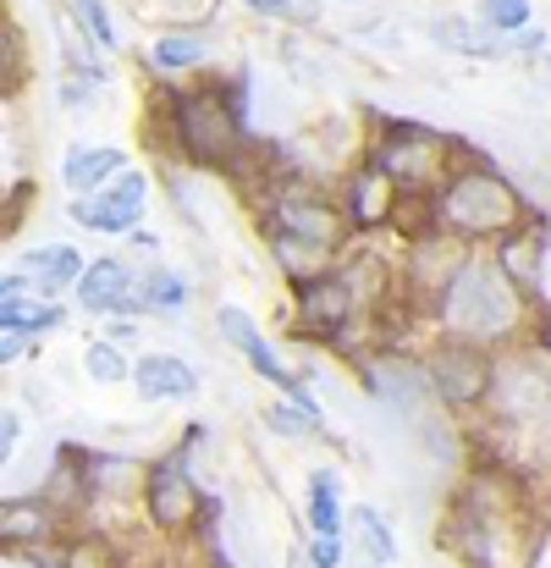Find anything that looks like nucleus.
I'll return each mask as SVG.
<instances>
[{"label": "nucleus", "mask_w": 551, "mask_h": 568, "mask_svg": "<svg viewBox=\"0 0 551 568\" xmlns=\"http://www.w3.org/2000/svg\"><path fill=\"white\" fill-rule=\"evenodd\" d=\"M354 321H359V298L337 276V265L320 271L315 282H298L293 287V337H309V343H326L331 348V337H343Z\"/></svg>", "instance_id": "nucleus-9"}, {"label": "nucleus", "mask_w": 551, "mask_h": 568, "mask_svg": "<svg viewBox=\"0 0 551 568\" xmlns=\"http://www.w3.org/2000/svg\"><path fill=\"white\" fill-rule=\"evenodd\" d=\"M365 155L402 193H425V199L458 172V161H469V150H463L458 139H447V133H436V128H425V122H402V116L375 122Z\"/></svg>", "instance_id": "nucleus-4"}, {"label": "nucleus", "mask_w": 551, "mask_h": 568, "mask_svg": "<svg viewBox=\"0 0 551 568\" xmlns=\"http://www.w3.org/2000/svg\"><path fill=\"white\" fill-rule=\"evenodd\" d=\"M28 199H33V183H17L11 193H0V243L22 226V215H28Z\"/></svg>", "instance_id": "nucleus-35"}, {"label": "nucleus", "mask_w": 551, "mask_h": 568, "mask_svg": "<svg viewBox=\"0 0 551 568\" xmlns=\"http://www.w3.org/2000/svg\"><path fill=\"white\" fill-rule=\"evenodd\" d=\"M265 248H271V260H276V271H282V282H287V287L315 282L320 271H331V265H337L326 248H315V243H304V237H287V232H271V226H265Z\"/></svg>", "instance_id": "nucleus-22"}, {"label": "nucleus", "mask_w": 551, "mask_h": 568, "mask_svg": "<svg viewBox=\"0 0 551 568\" xmlns=\"http://www.w3.org/2000/svg\"><path fill=\"white\" fill-rule=\"evenodd\" d=\"M530 215H535V210L524 204V193L513 189L491 161H480V155L458 161V172L430 193V221H436V232L463 237V243H475V248H480V243H497L502 232L524 226Z\"/></svg>", "instance_id": "nucleus-3"}, {"label": "nucleus", "mask_w": 551, "mask_h": 568, "mask_svg": "<svg viewBox=\"0 0 551 568\" xmlns=\"http://www.w3.org/2000/svg\"><path fill=\"white\" fill-rule=\"evenodd\" d=\"M535 83H541V89H551V55H547V50L535 55Z\"/></svg>", "instance_id": "nucleus-45"}, {"label": "nucleus", "mask_w": 551, "mask_h": 568, "mask_svg": "<svg viewBox=\"0 0 551 568\" xmlns=\"http://www.w3.org/2000/svg\"><path fill=\"white\" fill-rule=\"evenodd\" d=\"M17 298H33V276L11 265V271L0 276V304H17Z\"/></svg>", "instance_id": "nucleus-41"}, {"label": "nucleus", "mask_w": 551, "mask_h": 568, "mask_svg": "<svg viewBox=\"0 0 551 568\" xmlns=\"http://www.w3.org/2000/svg\"><path fill=\"white\" fill-rule=\"evenodd\" d=\"M133 287H139V271H133L122 254H100V260H89V265H83V276H78L72 298H78V310H89V315L111 321V315L122 310V298H133Z\"/></svg>", "instance_id": "nucleus-13"}, {"label": "nucleus", "mask_w": 551, "mask_h": 568, "mask_svg": "<svg viewBox=\"0 0 551 568\" xmlns=\"http://www.w3.org/2000/svg\"><path fill=\"white\" fill-rule=\"evenodd\" d=\"M139 332H144V326H139V321H127V315H111V321H105V343H116V348H133V343H139Z\"/></svg>", "instance_id": "nucleus-42"}, {"label": "nucleus", "mask_w": 551, "mask_h": 568, "mask_svg": "<svg viewBox=\"0 0 551 568\" xmlns=\"http://www.w3.org/2000/svg\"><path fill=\"white\" fill-rule=\"evenodd\" d=\"M491 365H497L491 348L441 337V343L425 354V381H430L436 408H447V414H480L486 397H491Z\"/></svg>", "instance_id": "nucleus-8"}, {"label": "nucleus", "mask_w": 551, "mask_h": 568, "mask_svg": "<svg viewBox=\"0 0 551 568\" xmlns=\"http://www.w3.org/2000/svg\"><path fill=\"white\" fill-rule=\"evenodd\" d=\"M265 430L282 436V442H309V436H320L326 425H320L315 414H304L298 403H271V408H265Z\"/></svg>", "instance_id": "nucleus-32"}, {"label": "nucleus", "mask_w": 551, "mask_h": 568, "mask_svg": "<svg viewBox=\"0 0 551 568\" xmlns=\"http://www.w3.org/2000/svg\"><path fill=\"white\" fill-rule=\"evenodd\" d=\"M150 189H155V183H150V172H133V166H127L116 183H105L100 193H111L116 204H139V210H144V204H150Z\"/></svg>", "instance_id": "nucleus-34"}, {"label": "nucleus", "mask_w": 551, "mask_h": 568, "mask_svg": "<svg viewBox=\"0 0 551 568\" xmlns=\"http://www.w3.org/2000/svg\"><path fill=\"white\" fill-rule=\"evenodd\" d=\"M127 237H133V248H139V254H155V248H161V237H155L150 226H139V232H127Z\"/></svg>", "instance_id": "nucleus-44"}, {"label": "nucleus", "mask_w": 551, "mask_h": 568, "mask_svg": "<svg viewBox=\"0 0 551 568\" xmlns=\"http://www.w3.org/2000/svg\"><path fill=\"white\" fill-rule=\"evenodd\" d=\"M348 525H354V541H359V552L369 558V568H391L397 564V536H391V525H386V514L380 508H354L348 514Z\"/></svg>", "instance_id": "nucleus-27"}, {"label": "nucleus", "mask_w": 551, "mask_h": 568, "mask_svg": "<svg viewBox=\"0 0 551 568\" xmlns=\"http://www.w3.org/2000/svg\"><path fill=\"white\" fill-rule=\"evenodd\" d=\"M67 215L78 226H89V232H105V237H127V232L144 226V210L139 204H116L111 193H78V199H67Z\"/></svg>", "instance_id": "nucleus-21"}, {"label": "nucleus", "mask_w": 551, "mask_h": 568, "mask_svg": "<svg viewBox=\"0 0 551 568\" xmlns=\"http://www.w3.org/2000/svg\"><path fill=\"white\" fill-rule=\"evenodd\" d=\"M430 39L441 44V50H452V55H469V61H502L508 55V39L502 33H491L480 17H469V11H436L430 17Z\"/></svg>", "instance_id": "nucleus-15"}, {"label": "nucleus", "mask_w": 551, "mask_h": 568, "mask_svg": "<svg viewBox=\"0 0 551 568\" xmlns=\"http://www.w3.org/2000/svg\"><path fill=\"white\" fill-rule=\"evenodd\" d=\"M55 568H127V558L105 530H67L55 541Z\"/></svg>", "instance_id": "nucleus-24"}, {"label": "nucleus", "mask_w": 551, "mask_h": 568, "mask_svg": "<svg viewBox=\"0 0 551 568\" xmlns=\"http://www.w3.org/2000/svg\"><path fill=\"white\" fill-rule=\"evenodd\" d=\"M133 386H139L144 403H187V397H198V371L183 354H139Z\"/></svg>", "instance_id": "nucleus-14"}, {"label": "nucleus", "mask_w": 551, "mask_h": 568, "mask_svg": "<svg viewBox=\"0 0 551 568\" xmlns=\"http://www.w3.org/2000/svg\"><path fill=\"white\" fill-rule=\"evenodd\" d=\"M243 11H254V17H265V22H287L293 17V0H237Z\"/></svg>", "instance_id": "nucleus-43"}, {"label": "nucleus", "mask_w": 551, "mask_h": 568, "mask_svg": "<svg viewBox=\"0 0 551 568\" xmlns=\"http://www.w3.org/2000/svg\"><path fill=\"white\" fill-rule=\"evenodd\" d=\"M337 276L354 287V298H359V315L365 310H380L391 293H397V265L380 254V248H348L343 260H337Z\"/></svg>", "instance_id": "nucleus-16"}, {"label": "nucleus", "mask_w": 551, "mask_h": 568, "mask_svg": "<svg viewBox=\"0 0 551 568\" xmlns=\"http://www.w3.org/2000/svg\"><path fill=\"white\" fill-rule=\"evenodd\" d=\"M150 11L172 28V33H204L221 11V0H150Z\"/></svg>", "instance_id": "nucleus-29"}, {"label": "nucleus", "mask_w": 551, "mask_h": 568, "mask_svg": "<svg viewBox=\"0 0 551 568\" xmlns=\"http://www.w3.org/2000/svg\"><path fill=\"white\" fill-rule=\"evenodd\" d=\"M67 326V310L50 304V298H17V304H0V332H17V337H50Z\"/></svg>", "instance_id": "nucleus-26"}, {"label": "nucleus", "mask_w": 551, "mask_h": 568, "mask_svg": "<svg viewBox=\"0 0 551 568\" xmlns=\"http://www.w3.org/2000/svg\"><path fill=\"white\" fill-rule=\"evenodd\" d=\"M530 315H535V304L497 271L491 254L475 248V254L463 260V271L447 282L441 304H436V332L502 354V348H519V343H524Z\"/></svg>", "instance_id": "nucleus-1"}, {"label": "nucleus", "mask_w": 551, "mask_h": 568, "mask_svg": "<svg viewBox=\"0 0 551 568\" xmlns=\"http://www.w3.org/2000/svg\"><path fill=\"white\" fill-rule=\"evenodd\" d=\"M215 337H221V343H232V348L243 354L248 343H259V326H254V315H248V310L221 304V310H215Z\"/></svg>", "instance_id": "nucleus-33"}, {"label": "nucleus", "mask_w": 551, "mask_h": 568, "mask_svg": "<svg viewBox=\"0 0 551 568\" xmlns=\"http://www.w3.org/2000/svg\"><path fill=\"white\" fill-rule=\"evenodd\" d=\"M150 67L166 83H193L210 67V44H204V33H161L150 44Z\"/></svg>", "instance_id": "nucleus-19"}, {"label": "nucleus", "mask_w": 551, "mask_h": 568, "mask_svg": "<svg viewBox=\"0 0 551 568\" xmlns=\"http://www.w3.org/2000/svg\"><path fill=\"white\" fill-rule=\"evenodd\" d=\"M397 199H402V189H397V183L369 161V155L348 166V178H343V189H337V204H343V215H348L354 237L386 232V226H391V215H397Z\"/></svg>", "instance_id": "nucleus-11"}, {"label": "nucleus", "mask_w": 551, "mask_h": 568, "mask_svg": "<svg viewBox=\"0 0 551 568\" xmlns=\"http://www.w3.org/2000/svg\"><path fill=\"white\" fill-rule=\"evenodd\" d=\"M287 232V237H304V243H315V248H326L331 260H343L348 248H354V226H348V215H343V204H337V193L326 189L320 178H309V172H282V183L276 193L265 199V210H259V232Z\"/></svg>", "instance_id": "nucleus-5"}, {"label": "nucleus", "mask_w": 551, "mask_h": 568, "mask_svg": "<svg viewBox=\"0 0 551 568\" xmlns=\"http://www.w3.org/2000/svg\"><path fill=\"white\" fill-rule=\"evenodd\" d=\"M486 419L502 430H551V359L530 343L502 348L491 365Z\"/></svg>", "instance_id": "nucleus-7"}, {"label": "nucleus", "mask_w": 551, "mask_h": 568, "mask_svg": "<svg viewBox=\"0 0 551 568\" xmlns=\"http://www.w3.org/2000/svg\"><path fill=\"white\" fill-rule=\"evenodd\" d=\"M491 260H497V271H502L530 304H547V221H541V215H530L524 226L502 232V237L491 243Z\"/></svg>", "instance_id": "nucleus-12"}, {"label": "nucleus", "mask_w": 551, "mask_h": 568, "mask_svg": "<svg viewBox=\"0 0 551 568\" xmlns=\"http://www.w3.org/2000/svg\"><path fill=\"white\" fill-rule=\"evenodd\" d=\"M248 78L221 83V78H193L172 94V139H177V166L187 172H232V161L248 144Z\"/></svg>", "instance_id": "nucleus-2"}, {"label": "nucleus", "mask_w": 551, "mask_h": 568, "mask_svg": "<svg viewBox=\"0 0 551 568\" xmlns=\"http://www.w3.org/2000/svg\"><path fill=\"white\" fill-rule=\"evenodd\" d=\"M215 514H221L215 497H204V486L193 480V436L177 453L144 458V519L155 536H166V541L204 536L215 525Z\"/></svg>", "instance_id": "nucleus-6"}, {"label": "nucleus", "mask_w": 551, "mask_h": 568, "mask_svg": "<svg viewBox=\"0 0 551 568\" xmlns=\"http://www.w3.org/2000/svg\"><path fill=\"white\" fill-rule=\"evenodd\" d=\"M33 354V337H17V332H0V371H11V365H22Z\"/></svg>", "instance_id": "nucleus-40"}, {"label": "nucleus", "mask_w": 551, "mask_h": 568, "mask_svg": "<svg viewBox=\"0 0 551 568\" xmlns=\"http://www.w3.org/2000/svg\"><path fill=\"white\" fill-rule=\"evenodd\" d=\"M55 100H61L67 111H78V116H83V105L94 100V83H83V78H61V83H55Z\"/></svg>", "instance_id": "nucleus-38"}, {"label": "nucleus", "mask_w": 551, "mask_h": 568, "mask_svg": "<svg viewBox=\"0 0 551 568\" xmlns=\"http://www.w3.org/2000/svg\"><path fill=\"white\" fill-rule=\"evenodd\" d=\"M17 447H22V414L0 403V469L11 464V453H17Z\"/></svg>", "instance_id": "nucleus-36"}, {"label": "nucleus", "mask_w": 551, "mask_h": 568, "mask_svg": "<svg viewBox=\"0 0 551 568\" xmlns=\"http://www.w3.org/2000/svg\"><path fill=\"white\" fill-rule=\"evenodd\" d=\"M480 22H486L491 33L513 39V33L535 28V0H480Z\"/></svg>", "instance_id": "nucleus-31"}, {"label": "nucleus", "mask_w": 551, "mask_h": 568, "mask_svg": "<svg viewBox=\"0 0 551 568\" xmlns=\"http://www.w3.org/2000/svg\"><path fill=\"white\" fill-rule=\"evenodd\" d=\"M67 11H72V22L89 33V44L100 50V55H116L122 50V33H116V22H111V6L105 0H61Z\"/></svg>", "instance_id": "nucleus-28"}, {"label": "nucleus", "mask_w": 551, "mask_h": 568, "mask_svg": "<svg viewBox=\"0 0 551 568\" xmlns=\"http://www.w3.org/2000/svg\"><path fill=\"white\" fill-rule=\"evenodd\" d=\"M83 371H89V381H100V386H116V381H133V359H127V348L94 337L83 348Z\"/></svg>", "instance_id": "nucleus-30"}, {"label": "nucleus", "mask_w": 551, "mask_h": 568, "mask_svg": "<svg viewBox=\"0 0 551 568\" xmlns=\"http://www.w3.org/2000/svg\"><path fill=\"white\" fill-rule=\"evenodd\" d=\"M337 486H343L337 469H315V475H309V503H304V525H309V536H343V530H348V514H343Z\"/></svg>", "instance_id": "nucleus-25"}, {"label": "nucleus", "mask_w": 551, "mask_h": 568, "mask_svg": "<svg viewBox=\"0 0 551 568\" xmlns=\"http://www.w3.org/2000/svg\"><path fill=\"white\" fill-rule=\"evenodd\" d=\"M276 55H282V67L293 72V83H304V89H326L331 83V50L320 44V33H309V28H293V33H282V44H276Z\"/></svg>", "instance_id": "nucleus-20"}, {"label": "nucleus", "mask_w": 551, "mask_h": 568, "mask_svg": "<svg viewBox=\"0 0 551 568\" xmlns=\"http://www.w3.org/2000/svg\"><path fill=\"white\" fill-rule=\"evenodd\" d=\"M524 343H530L535 354H547V359H551V304H535V315H530V332H524Z\"/></svg>", "instance_id": "nucleus-39"}, {"label": "nucleus", "mask_w": 551, "mask_h": 568, "mask_svg": "<svg viewBox=\"0 0 551 568\" xmlns=\"http://www.w3.org/2000/svg\"><path fill=\"white\" fill-rule=\"evenodd\" d=\"M210 568H232V564H210Z\"/></svg>", "instance_id": "nucleus-46"}, {"label": "nucleus", "mask_w": 551, "mask_h": 568, "mask_svg": "<svg viewBox=\"0 0 551 568\" xmlns=\"http://www.w3.org/2000/svg\"><path fill=\"white\" fill-rule=\"evenodd\" d=\"M139 298H144V315H161V321H177L187 304H193V282L172 265H150L139 276Z\"/></svg>", "instance_id": "nucleus-23"}, {"label": "nucleus", "mask_w": 551, "mask_h": 568, "mask_svg": "<svg viewBox=\"0 0 551 568\" xmlns=\"http://www.w3.org/2000/svg\"><path fill=\"white\" fill-rule=\"evenodd\" d=\"M83 265H89V260H83L72 243H44V248H28V254L17 260V271L33 276V298H50V304H55L61 287H78Z\"/></svg>", "instance_id": "nucleus-17"}, {"label": "nucleus", "mask_w": 551, "mask_h": 568, "mask_svg": "<svg viewBox=\"0 0 551 568\" xmlns=\"http://www.w3.org/2000/svg\"><path fill=\"white\" fill-rule=\"evenodd\" d=\"M127 172V155L116 144H72L67 161H61V189L67 193H100L105 183H116Z\"/></svg>", "instance_id": "nucleus-18"}, {"label": "nucleus", "mask_w": 551, "mask_h": 568, "mask_svg": "<svg viewBox=\"0 0 551 568\" xmlns=\"http://www.w3.org/2000/svg\"><path fill=\"white\" fill-rule=\"evenodd\" d=\"M72 525L44 491L28 497H0V558H28L39 547H55Z\"/></svg>", "instance_id": "nucleus-10"}, {"label": "nucleus", "mask_w": 551, "mask_h": 568, "mask_svg": "<svg viewBox=\"0 0 551 568\" xmlns=\"http://www.w3.org/2000/svg\"><path fill=\"white\" fill-rule=\"evenodd\" d=\"M348 6H365V0H348Z\"/></svg>", "instance_id": "nucleus-47"}, {"label": "nucleus", "mask_w": 551, "mask_h": 568, "mask_svg": "<svg viewBox=\"0 0 551 568\" xmlns=\"http://www.w3.org/2000/svg\"><path fill=\"white\" fill-rule=\"evenodd\" d=\"M309 568H343V536H309Z\"/></svg>", "instance_id": "nucleus-37"}]
</instances>
